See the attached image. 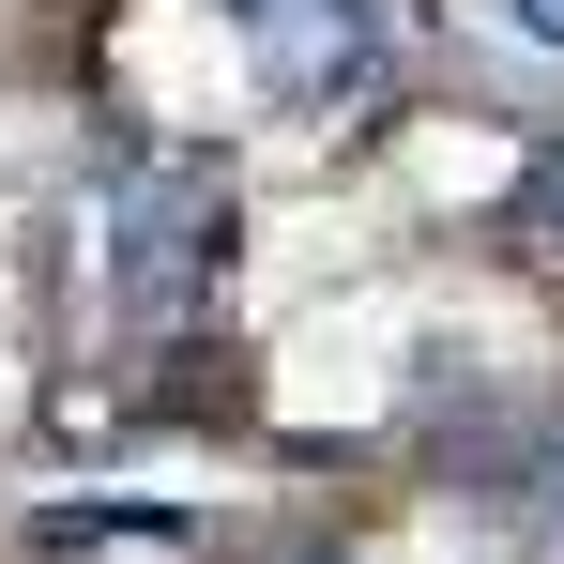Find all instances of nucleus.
<instances>
[{"instance_id": "3", "label": "nucleus", "mask_w": 564, "mask_h": 564, "mask_svg": "<svg viewBox=\"0 0 564 564\" xmlns=\"http://www.w3.org/2000/svg\"><path fill=\"white\" fill-rule=\"evenodd\" d=\"M488 15H503L519 46H564V0H488Z\"/></svg>"}, {"instance_id": "1", "label": "nucleus", "mask_w": 564, "mask_h": 564, "mask_svg": "<svg viewBox=\"0 0 564 564\" xmlns=\"http://www.w3.org/2000/svg\"><path fill=\"white\" fill-rule=\"evenodd\" d=\"M107 290L138 305V321H169L214 260H229V198L198 184V169H138V184H107Z\"/></svg>"}, {"instance_id": "4", "label": "nucleus", "mask_w": 564, "mask_h": 564, "mask_svg": "<svg viewBox=\"0 0 564 564\" xmlns=\"http://www.w3.org/2000/svg\"><path fill=\"white\" fill-rule=\"evenodd\" d=\"M519 214H534V229H564V153L534 169V184H519Z\"/></svg>"}, {"instance_id": "2", "label": "nucleus", "mask_w": 564, "mask_h": 564, "mask_svg": "<svg viewBox=\"0 0 564 564\" xmlns=\"http://www.w3.org/2000/svg\"><path fill=\"white\" fill-rule=\"evenodd\" d=\"M381 31H397V0H245V62H260L275 107L367 93V77H381Z\"/></svg>"}]
</instances>
